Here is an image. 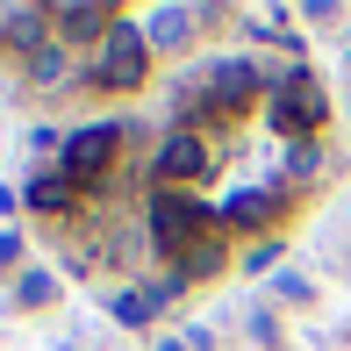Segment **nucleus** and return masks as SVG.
Segmentation results:
<instances>
[{
	"mask_svg": "<svg viewBox=\"0 0 351 351\" xmlns=\"http://www.w3.org/2000/svg\"><path fill=\"white\" fill-rule=\"evenodd\" d=\"M151 244L165 251L186 280L222 273V265H230V244H222L215 215L201 208V201H186V194H158V201H151Z\"/></svg>",
	"mask_w": 351,
	"mask_h": 351,
	"instance_id": "1",
	"label": "nucleus"
},
{
	"mask_svg": "<svg viewBox=\"0 0 351 351\" xmlns=\"http://www.w3.org/2000/svg\"><path fill=\"white\" fill-rule=\"evenodd\" d=\"M273 115L287 122V130L315 136V130H323V115H330V101H323V86H315L308 72H294V79H280V101H273Z\"/></svg>",
	"mask_w": 351,
	"mask_h": 351,
	"instance_id": "4",
	"label": "nucleus"
},
{
	"mask_svg": "<svg viewBox=\"0 0 351 351\" xmlns=\"http://www.w3.org/2000/svg\"><path fill=\"white\" fill-rule=\"evenodd\" d=\"M208 165H215L208 136H201V130H172V136H165V151H158V165H151V172H158V180H165V186H172V180H201V172H208Z\"/></svg>",
	"mask_w": 351,
	"mask_h": 351,
	"instance_id": "5",
	"label": "nucleus"
},
{
	"mask_svg": "<svg viewBox=\"0 0 351 351\" xmlns=\"http://www.w3.org/2000/svg\"><path fill=\"white\" fill-rule=\"evenodd\" d=\"M14 294H22L29 308H43V301L58 294V280H51V273H22V287H14Z\"/></svg>",
	"mask_w": 351,
	"mask_h": 351,
	"instance_id": "12",
	"label": "nucleus"
},
{
	"mask_svg": "<svg viewBox=\"0 0 351 351\" xmlns=\"http://www.w3.org/2000/svg\"><path fill=\"white\" fill-rule=\"evenodd\" d=\"M14 251H22V237H14V230H0V265H8Z\"/></svg>",
	"mask_w": 351,
	"mask_h": 351,
	"instance_id": "14",
	"label": "nucleus"
},
{
	"mask_svg": "<svg viewBox=\"0 0 351 351\" xmlns=\"http://www.w3.org/2000/svg\"><path fill=\"white\" fill-rule=\"evenodd\" d=\"M143 43H158V51H186V43H194V8H158L151 22H143Z\"/></svg>",
	"mask_w": 351,
	"mask_h": 351,
	"instance_id": "8",
	"label": "nucleus"
},
{
	"mask_svg": "<svg viewBox=\"0 0 351 351\" xmlns=\"http://www.w3.org/2000/svg\"><path fill=\"white\" fill-rule=\"evenodd\" d=\"M115 151H122V130H115V122H93V130H72V136H65V180H72V186L101 180V172L115 165Z\"/></svg>",
	"mask_w": 351,
	"mask_h": 351,
	"instance_id": "3",
	"label": "nucleus"
},
{
	"mask_svg": "<svg viewBox=\"0 0 351 351\" xmlns=\"http://www.w3.org/2000/svg\"><path fill=\"white\" fill-rule=\"evenodd\" d=\"M108 22H115V14H108L101 0H72V8H51V29H58V43H93ZM101 43H108V36H101Z\"/></svg>",
	"mask_w": 351,
	"mask_h": 351,
	"instance_id": "7",
	"label": "nucleus"
},
{
	"mask_svg": "<svg viewBox=\"0 0 351 351\" xmlns=\"http://www.w3.org/2000/svg\"><path fill=\"white\" fill-rule=\"evenodd\" d=\"M79 201V186L65 180V172H43V180H29V208H43V215H65Z\"/></svg>",
	"mask_w": 351,
	"mask_h": 351,
	"instance_id": "10",
	"label": "nucleus"
},
{
	"mask_svg": "<svg viewBox=\"0 0 351 351\" xmlns=\"http://www.w3.org/2000/svg\"><path fill=\"white\" fill-rule=\"evenodd\" d=\"M158 351H186V344H180V337H165V344H158Z\"/></svg>",
	"mask_w": 351,
	"mask_h": 351,
	"instance_id": "15",
	"label": "nucleus"
},
{
	"mask_svg": "<svg viewBox=\"0 0 351 351\" xmlns=\"http://www.w3.org/2000/svg\"><path fill=\"white\" fill-rule=\"evenodd\" d=\"M151 308H158V301H151V287H136V294H115V323H122V330L151 323Z\"/></svg>",
	"mask_w": 351,
	"mask_h": 351,
	"instance_id": "11",
	"label": "nucleus"
},
{
	"mask_svg": "<svg viewBox=\"0 0 351 351\" xmlns=\"http://www.w3.org/2000/svg\"><path fill=\"white\" fill-rule=\"evenodd\" d=\"M143 72H151V43H143V29H108L101 58H93V86L130 93V86H143Z\"/></svg>",
	"mask_w": 351,
	"mask_h": 351,
	"instance_id": "2",
	"label": "nucleus"
},
{
	"mask_svg": "<svg viewBox=\"0 0 351 351\" xmlns=\"http://www.w3.org/2000/svg\"><path fill=\"white\" fill-rule=\"evenodd\" d=\"M29 72H36V79H58V72H65V58H58V43H43V51L29 58Z\"/></svg>",
	"mask_w": 351,
	"mask_h": 351,
	"instance_id": "13",
	"label": "nucleus"
},
{
	"mask_svg": "<svg viewBox=\"0 0 351 351\" xmlns=\"http://www.w3.org/2000/svg\"><path fill=\"white\" fill-rule=\"evenodd\" d=\"M251 93H258V65H244V58H222V65H208V101L230 115V108H244Z\"/></svg>",
	"mask_w": 351,
	"mask_h": 351,
	"instance_id": "6",
	"label": "nucleus"
},
{
	"mask_svg": "<svg viewBox=\"0 0 351 351\" xmlns=\"http://www.w3.org/2000/svg\"><path fill=\"white\" fill-rule=\"evenodd\" d=\"M273 215H280V186H244L222 208V222H273Z\"/></svg>",
	"mask_w": 351,
	"mask_h": 351,
	"instance_id": "9",
	"label": "nucleus"
}]
</instances>
